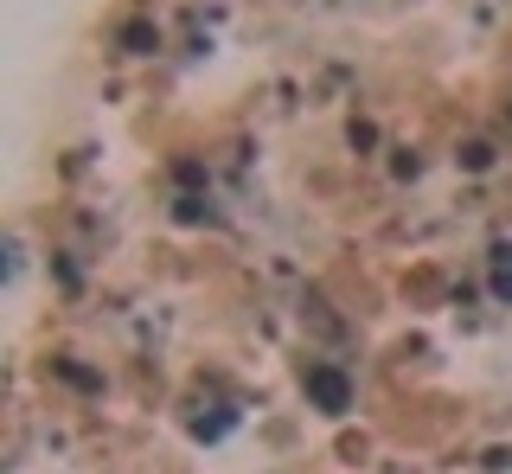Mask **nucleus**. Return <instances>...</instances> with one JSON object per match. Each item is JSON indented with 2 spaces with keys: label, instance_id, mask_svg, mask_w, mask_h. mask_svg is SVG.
I'll use <instances>...</instances> for the list:
<instances>
[{
  "label": "nucleus",
  "instance_id": "f257e3e1",
  "mask_svg": "<svg viewBox=\"0 0 512 474\" xmlns=\"http://www.w3.org/2000/svg\"><path fill=\"white\" fill-rule=\"evenodd\" d=\"M308 391H314V398L327 404V410H346V404H352V391H346V378H340V372H314V378H308Z\"/></svg>",
  "mask_w": 512,
  "mask_h": 474
}]
</instances>
